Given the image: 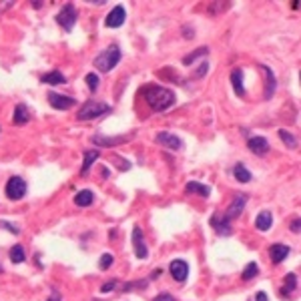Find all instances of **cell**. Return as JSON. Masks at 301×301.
Instances as JSON below:
<instances>
[{
    "label": "cell",
    "mask_w": 301,
    "mask_h": 301,
    "mask_svg": "<svg viewBox=\"0 0 301 301\" xmlns=\"http://www.w3.org/2000/svg\"><path fill=\"white\" fill-rule=\"evenodd\" d=\"M92 201H94V193L90 189H82L74 195V203L78 207H88V205H92Z\"/></svg>",
    "instance_id": "22"
},
{
    "label": "cell",
    "mask_w": 301,
    "mask_h": 301,
    "mask_svg": "<svg viewBox=\"0 0 301 301\" xmlns=\"http://www.w3.org/2000/svg\"><path fill=\"white\" fill-rule=\"evenodd\" d=\"M245 203H247V195H245V193H237V195L233 197V201L229 203L227 211H225V213H221V215H223L227 221H233V219H237V217L243 213Z\"/></svg>",
    "instance_id": "6"
},
{
    "label": "cell",
    "mask_w": 301,
    "mask_h": 301,
    "mask_svg": "<svg viewBox=\"0 0 301 301\" xmlns=\"http://www.w3.org/2000/svg\"><path fill=\"white\" fill-rule=\"evenodd\" d=\"M124 18H126V10H124V6H114L108 14H106V20H104V24L108 26V28H118V26H122L124 24Z\"/></svg>",
    "instance_id": "10"
},
{
    "label": "cell",
    "mask_w": 301,
    "mask_h": 301,
    "mask_svg": "<svg viewBox=\"0 0 301 301\" xmlns=\"http://www.w3.org/2000/svg\"><path fill=\"white\" fill-rule=\"evenodd\" d=\"M211 225H213V229H215V233H217V235L227 237V235H231V233H233V229H231V221H227L223 215H213Z\"/></svg>",
    "instance_id": "15"
},
{
    "label": "cell",
    "mask_w": 301,
    "mask_h": 301,
    "mask_svg": "<svg viewBox=\"0 0 301 301\" xmlns=\"http://www.w3.org/2000/svg\"><path fill=\"white\" fill-rule=\"evenodd\" d=\"M48 102L52 108L56 110H68L74 106V98L72 96H66V94H58V92H48Z\"/></svg>",
    "instance_id": "9"
},
{
    "label": "cell",
    "mask_w": 301,
    "mask_h": 301,
    "mask_svg": "<svg viewBox=\"0 0 301 301\" xmlns=\"http://www.w3.org/2000/svg\"><path fill=\"white\" fill-rule=\"evenodd\" d=\"M161 275V269H155L153 273H150V279H155V277H159Z\"/></svg>",
    "instance_id": "39"
},
{
    "label": "cell",
    "mask_w": 301,
    "mask_h": 301,
    "mask_svg": "<svg viewBox=\"0 0 301 301\" xmlns=\"http://www.w3.org/2000/svg\"><path fill=\"white\" fill-rule=\"evenodd\" d=\"M247 146H249V150H251L253 155H265L267 150H269V142H267L265 136H251L249 142H247Z\"/></svg>",
    "instance_id": "16"
},
{
    "label": "cell",
    "mask_w": 301,
    "mask_h": 301,
    "mask_svg": "<svg viewBox=\"0 0 301 301\" xmlns=\"http://www.w3.org/2000/svg\"><path fill=\"white\" fill-rule=\"evenodd\" d=\"M153 301H177V299H175L171 293H161V295H157Z\"/></svg>",
    "instance_id": "33"
},
{
    "label": "cell",
    "mask_w": 301,
    "mask_h": 301,
    "mask_svg": "<svg viewBox=\"0 0 301 301\" xmlns=\"http://www.w3.org/2000/svg\"><path fill=\"white\" fill-rule=\"evenodd\" d=\"M114 285H116V281L112 279V281H108V283H104V285L100 287V291H102V293H108V291H112V289H114Z\"/></svg>",
    "instance_id": "34"
},
{
    "label": "cell",
    "mask_w": 301,
    "mask_h": 301,
    "mask_svg": "<svg viewBox=\"0 0 301 301\" xmlns=\"http://www.w3.org/2000/svg\"><path fill=\"white\" fill-rule=\"evenodd\" d=\"M112 261H114V257H112L110 253H104V255L100 257V261H98V267L104 271V269H108V267L112 265Z\"/></svg>",
    "instance_id": "31"
},
{
    "label": "cell",
    "mask_w": 301,
    "mask_h": 301,
    "mask_svg": "<svg viewBox=\"0 0 301 301\" xmlns=\"http://www.w3.org/2000/svg\"><path fill=\"white\" fill-rule=\"evenodd\" d=\"M155 140H157L161 146L169 148V150H179V148L183 146V140H181L177 134L169 132V130H163V132H159V134L155 136Z\"/></svg>",
    "instance_id": "8"
},
{
    "label": "cell",
    "mask_w": 301,
    "mask_h": 301,
    "mask_svg": "<svg viewBox=\"0 0 301 301\" xmlns=\"http://www.w3.org/2000/svg\"><path fill=\"white\" fill-rule=\"evenodd\" d=\"M169 271H171L173 279L181 283V281H185V279L189 277V263H187L185 259H175V261L169 265Z\"/></svg>",
    "instance_id": "12"
},
{
    "label": "cell",
    "mask_w": 301,
    "mask_h": 301,
    "mask_svg": "<svg viewBox=\"0 0 301 301\" xmlns=\"http://www.w3.org/2000/svg\"><path fill=\"white\" fill-rule=\"evenodd\" d=\"M8 255H10V261H12V263H16V265H18V263H22V261L26 259L22 245H14V247L10 249V253H8Z\"/></svg>",
    "instance_id": "28"
},
{
    "label": "cell",
    "mask_w": 301,
    "mask_h": 301,
    "mask_svg": "<svg viewBox=\"0 0 301 301\" xmlns=\"http://www.w3.org/2000/svg\"><path fill=\"white\" fill-rule=\"evenodd\" d=\"M120 48L116 46V44H110L108 48H104L96 58H94V66L100 70V72H108V70H112L116 64H118V60H120Z\"/></svg>",
    "instance_id": "2"
},
{
    "label": "cell",
    "mask_w": 301,
    "mask_h": 301,
    "mask_svg": "<svg viewBox=\"0 0 301 301\" xmlns=\"http://www.w3.org/2000/svg\"><path fill=\"white\" fill-rule=\"evenodd\" d=\"M207 54H209V48H207V46H201V48L193 50L191 54H187V56L183 58V64H185V66H191L199 56H207Z\"/></svg>",
    "instance_id": "26"
},
{
    "label": "cell",
    "mask_w": 301,
    "mask_h": 301,
    "mask_svg": "<svg viewBox=\"0 0 301 301\" xmlns=\"http://www.w3.org/2000/svg\"><path fill=\"white\" fill-rule=\"evenodd\" d=\"M185 191H187L189 195H199V197H205V199L211 195V189H209L207 185L199 183V181H191V183H187V185H185Z\"/></svg>",
    "instance_id": "17"
},
{
    "label": "cell",
    "mask_w": 301,
    "mask_h": 301,
    "mask_svg": "<svg viewBox=\"0 0 301 301\" xmlns=\"http://www.w3.org/2000/svg\"><path fill=\"white\" fill-rule=\"evenodd\" d=\"M257 301H269L267 295H265V291H259V293H257Z\"/></svg>",
    "instance_id": "37"
},
{
    "label": "cell",
    "mask_w": 301,
    "mask_h": 301,
    "mask_svg": "<svg viewBox=\"0 0 301 301\" xmlns=\"http://www.w3.org/2000/svg\"><path fill=\"white\" fill-rule=\"evenodd\" d=\"M297 289V275L295 273H287L285 275V281H283V287H281V293L283 295H289Z\"/></svg>",
    "instance_id": "23"
},
{
    "label": "cell",
    "mask_w": 301,
    "mask_h": 301,
    "mask_svg": "<svg viewBox=\"0 0 301 301\" xmlns=\"http://www.w3.org/2000/svg\"><path fill=\"white\" fill-rule=\"evenodd\" d=\"M289 245H285V243H273L271 247H269V255H271V261L275 263V265H279L281 261H285L287 259V255H289Z\"/></svg>",
    "instance_id": "14"
},
{
    "label": "cell",
    "mask_w": 301,
    "mask_h": 301,
    "mask_svg": "<svg viewBox=\"0 0 301 301\" xmlns=\"http://www.w3.org/2000/svg\"><path fill=\"white\" fill-rule=\"evenodd\" d=\"M48 301H60V295H58V291H52V295H50V299Z\"/></svg>",
    "instance_id": "38"
},
{
    "label": "cell",
    "mask_w": 301,
    "mask_h": 301,
    "mask_svg": "<svg viewBox=\"0 0 301 301\" xmlns=\"http://www.w3.org/2000/svg\"><path fill=\"white\" fill-rule=\"evenodd\" d=\"M76 16H78V12H76L74 4L66 2V4L60 8V12L56 14V22H58L64 30H72V26L76 24Z\"/></svg>",
    "instance_id": "5"
},
{
    "label": "cell",
    "mask_w": 301,
    "mask_h": 301,
    "mask_svg": "<svg viewBox=\"0 0 301 301\" xmlns=\"http://www.w3.org/2000/svg\"><path fill=\"white\" fill-rule=\"evenodd\" d=\"M259 70H261V72H263V76H265V92H263V96L269 100V98L275 94V88H277L275 74H273V70H271L269 66H265V64H259Z\"/></svg>",
    "instance_id": "13"
},
{
    "label": "cell",
    "mask_w": 301,
    "mask_h": 301,
    "mask_svg": "<svg viewBox=\"0 0 301 301\" xmlns=\"http://www.w3.org/2000/svg\"><path fill=\"white\" fill-rule=\"evenodd\" d=\"M94 301H98V299H94Z\"/></svg>",
    "instance_id": "40"
},
{
    "label": "cell",
    "mask_w": 301,
    "mask_h": 301,
    "mask_svg": "<svg viewBox=\"0 0 301 301\" xmlns=\"http://www.w3.org/2000/svg\"><path fill=\"white\" fill-rule=\"evenodd\" d=\"M257 273H259V267H257V263H247L245 265V269H243V273H241V279L243 281H251L253 277H257Z\"/></svg>",
    "instance_id": "27"
},
{
    "label": "cell",
    "mask_w": 301,
    "mask_h": 301,
    "mask_svg": "<svg viewBox=\"0 0 301 301\" xmlns=\"http://www.w3.org/2000/svg\"><path fill=\"white\" fill-rule=\"evenodd\" d=\"M271 225H273V215H271V211L263 209L255 219V227L259 231H267V229H271Z\"/></svg>",
    "instance_id": "19"
},
{
    "label": "cell",
    "mask_w": 301,
    "mask_h": 301,
    "mask_svg": "<svg viewBox=\"0 0 301 301\" xmlns=\"http://www.w3.org/2000/svg\"><path fill=\"white\" fill-rule=\"evenodd\" d=\"M112 108L106 104V102H100V100H88L84 102L78 112H76V118L78 120H92V118H98L102 114H108Z\"/></svg>",
    "instance_id": "3"
},
{
    "label": "cell",
    "mask_w": 301,
    "mask_h": 301,
    "mask_svg": "<svg viewBox=\"0 0 301 301\" xmlns=\"http://www.w3.org/2000/svg\"><path fill=\"white\" fill-rule=\"evenodd\" d=\"M134 136V132H128V134H118V136H102V134H94L92 136V144L96 146H116L120 142H126Z\"/></svg>",
    "instance_id": "7"
},
{
    "label": "cell",
    "mask_w": 301,
    "mask_h": 301,
    "mask_svg": "<svg viewBox=\"0 0 301 301\" xmlns=\"http://www.w3.org/2000/svg\"><path fill=\"white\" fill-rule=\"evenodd\" d=\"M299 229H301V221H299V219H293V221H291V231H293V233H299Z\"/></svg>",
    "instance_id": "35"
},
{
    "label": "cell",
    "mask_w": 301,
    "mask_h": 301,
    "mask_svg": "<svg viewBox=\"0 0 301 301\" xmlns=\"http://www.w3.org/2000/svg\"><path fill=\"white\" fill-rule=\"evenodd\" d=\"M233 175H235V179H237L239 183H249V181H251V173L245 169V165H243V163H237V165H235Z\"/></svg>",
    "instance_id": "25"
},
{
    "label": "cell",
    "mask_w": 301,
    "mask_h": 301,
    "mask_svg": "<svg viewBox=\"0 0 301 301\" xmlns=\"http://www.w3.org/2000/svg\"><path fill=\"white\" fill-rule=\"evenodd\" d=\"M40 82L54 86V84H64V82H66V78H64V74H62L60 70H50V72H46V74H42V76H40Z\"/></svg>",
    "instance_id": "20"
},
{
    "label": "cell",
    "mask_w": 301,
    "mask_h": 301,
    "mask_svg": "<svg viewBox=\"0 0 301 301\" xmlns=\"http://www.w3.org/2000/svg\"><path fill=\"white\" fill-rule=\"evenodd\" d=\"M30 120V110H28V106L26 104H16V108H14V114H12V122L14 124H26Z\"/></svg>",
    "instance_id": "18"
},
{
    "label": "cell",
    "mask_w": 301,
    "mask_h": 301,
    "mask_svg": "<svg viewBox=\"0 0 301 301\" xmlns=\"http://www.w3.org/2000/svg\"><path fill=\"white\" fill-rule=\"evenodd\" d=\"M132 249H134L136 259H146L148 251H146V245H144V237H142L140 227H132Z\"/></svg>",
    "instance_id": "11"
},
{
    "label": "cell",
    "mask_w": 301,
    "mask_h": 301,
    "mask_svg": "<svg viewBox=\"0 0 301 301\" xmlns=\"http://www.w3.org/2000/svg\"><path fill=\"white\" fill-rule=\"evenodd\" d=\"M231 82H233V88L239 96H245V86H243V70L241 68H233L231 70Z\"/></svg>",
    "instance_id": "21"
},
{
    "label": "cell",
    "mask_w": 301,
    "mask_h": 301,
    "mask_svg": "<svg viewBox=\"0 0 301 301\" xmlns=\"http://www.w3.org/2000/svg\"><path fill=\"white\" fill-rule=\"evenodd\" d=\"M26 181L22 177H10L6 187H4V193L10 201H20L24 195H26Z\"/></svg>",
    "instance_id": "4"
},
{
    "label": "cell",
    "mask_w": 301,
    "mask_h": 301,
    "mask_svg": "<svg viewBox=\"0 0 301 301\" xmlns=\"http://www.w3.org/2000/svg\"><path fill=\"white\" fill-rule=\"evenodd\" d=\"M98 159V150L94 148V150H86L84 153V161H82V169H80V173L82 175H86L88 173V169L92 167V163Z\"/></svg>",
    "instance_id": "24"
},
{
    "label": "cell",
    "mask_w": 301,
    "mask_h": 301,
    "mask_svg": "<svg viewBox=\"0 0 301 301\" xmlns=\"http://www.w3.org/2000/svg\"><path fill=\"white\" fill-rule=\"evenodd\" d=\"M140 94H142L144 102H146L150 108H153L155 112L167 110L169 106L175 104V98H177L173 90H169V88H165V86H159V84H148V86H144V88L140 90Z\"/></svg>",
    "instance_id": "1"
},
{
    "label": "cell",
    "mask_w": 301,
    "mask_h": 301,
    "mask_svg": "<svg viewBox=\"0 0 301 301\" xmlns=\"http://www.w3.org/2000/svg\"><path fill=\"white\" fill-rule=\"evenodd\" d=\"M207 70H209V64H207V62H199V68L195 70V78L205 76V74H207Z\"/></svg>",
    "instance_id": "32"
},
{
    "label": "cell",
    "mask_w": 301,
    "mask_h": 301,
    "mask_svg": "<svg viewBox=\"0 0 301 301\" xmlns=\"http://www.w3.org/2000/svg\"><path fill=\"white\" fill-rule=\"evenodd\" d=\"M0 225H2V227H6V229H8V231H12V233H14V235H18V229H16V227H14V225H10V223H6V221H2V223H0Z\"/></svg>",
    "instance_id": "36"
},
{
    "label": "cell",
    "mask_w": 301,
    "mask_h": 301,
    "mask_svg": "<svg viewBox=\"0 0 301 301\" xmlns=\"http://www.w3.org/2000/svg\"><path fill=\"white\" fill-rule=\"evenodd\" d=\"M84 80H86V86H88L92 92H96V88H98V74L88 72V74L84 76Z\"/></svg>",
    "instance_id": "30"
},
{
    "label": "cell",
    "mask_w": 301,
    "mask_h": 301,
    "mask_svg": "<svg viewBox=\"0 0 301 301\" xmlns=\"http://www.w3.org/2000/svg\"><path fill=\"white\" fill-rule=\"evenodd\" d=\"M279 138H281L289 148H295V146H297V138H295L289 130H285V128H279Z\"/></svg>",
    "instance_id": "29"
}]
</instances>
